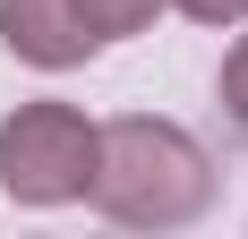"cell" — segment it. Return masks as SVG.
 Here are the masks:
<instances>
[{"instance_id": "1", "label": "cell", "mask_w": 248, "mask_h": 239, "mask_svg": "<svg viewBox=\"0 0 248 239\" xmlns=\"http://www.w3.org/2000/svg\"><path fill=\"white\" fill-rule=\"evenodd\" d=\"M94 214L128 222V231H180L214 205V163L205 145L180 128V120H103V145H94Z\"/></svg>"}, {"instance_id": "2", "label": "cell", "mask_w": 248, "mask_h": 239, "mask_svg": "<svg viewBox=\"0 0 248 239\" xmlns=\"http://www.w3.org/2000/svg\"><path fill=\"white\" fill-rule=\"evenodd\" d=\"M94 145L103 128L77 103H17L0 120V188L17 205H77L94 188Z\"/></svg>"}, {"instance_id": "3", "label": "cell", "mask_w": 248, "mask_h": 239, "mask_svg": "<svg viewBox=\"0 0 248 239\" xmlns=\"http://www.w3.org/2000/svg\"><path fill=\"white\" fill-rule=\"evenodd\" d=\"M0 43L17 51L26 69H77V60H94V34L77 26L69 0H0Z\"/></svg>"}, {"instance_id": "4", "label": "cell", "mask_w": 248, "mask_h": 239, "mask_svg": "<svg viewBox=\"0 0 248 239\" xmlns=\"http://www.w3.org/2000/svg\"><path fill=\"white\" fill-rule=\"evenodd\" d=\"M69 9H77V26H86L94 43H128V34H146V26H154L163 0H69Z\"/></svg>"}, {"instance_id": "5", "label": "cell", "mask_w": 248, "mask_h": 239, "mask_svg": "<svg viewBox=\"0 0 248 239\" xmlns=\"http://www.w3.org/2000/svg\"><path fill=\"white\" fill-rule=\"evenodd\" d=\"M223 111L248 128V34L231 43V60H223Z\"/></svg>"}, {"instance_id": "6", "label": "cell", "mask_w": 248, "mask_h": 239, "mask_svg": "<svg viewBox=\"0 0 248 239\" xmlns=\"http://www.w3.org/2000/svg\"><path fill=\"white\" fill-rule=\"evenodd\" d=\"M163 9H180V17H197V26H240L248 17V0H163Z\"/></svg>"}]
</instances>
